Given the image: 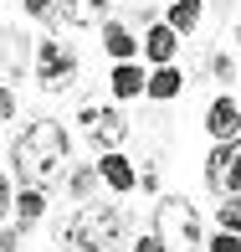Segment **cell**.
<instances>
[{
    "label": "cell",
    "instance_id": "25",
    "mask_svg": "<svg viewBox=\"0 0 241 252\" xmlns=\"http://www.w3.org/2000/svg\"><path fill=\"white\" fill-rule=\"evenodd\" d=\"M134 252H164V247H159V242H154V232H144V237H139V242H134Z\"/></svg>",
    "mask_w": 241,
    "mask_h": 252
},
{
    "label": "cell",
    "instance_id": "4",
    "mask_svg": "<svg viewBox=\"0 0 241 252\" xmlns=\"http://www.w3.org/2000/svg\"><path fill=\"white\" fill-rule=\"evenodd\" d=\"M31 72H36V88L41 93H67V88L77 83V72H82V62H77V52L67 47V41H36V57H31Z\"/></svg>",
    "mask_w": 241,
    "mask_h": 252
},
{
    "label": "cell",
    "instance_id": "16",
    "mask_svg": "<svg viewBox=\"0 0 241 252\" xmlns=\"http://www.w3.org/2000/svg\"><path fill=\"white\" fill-rule=\"evenodd\" d=\"M93 190H98V165H72L67 170V196H72L77 206L93 201Z\"/></svg>",
    "mask_w": 241,
    "mask_h": 252
},
{
    "label": "cell",
    "instance_id": "12",
    "mask_svg": "<svg viewBox=\"0 0 241 252\" xmlns=\"http://www.w3.org/2000/svg\"><path fill=\"white\" fill-rule=\"evenodd\" d=\"M185 93V72H180L175 62L169 67H154V72L144 77V98H154V103H169V98H180Z\"/></svg>",
    "mask_w": 241,
    "mask_h": 252
},
{
    "label": "cell",
    "instance_id": "14",
    "mask_svg": "<svg viewBox=\"0 0 241 252\" xmlns=\"http://www.w3.org/2000/svg\"><path fill=\"white\" fill-rule=\"evenodd\" d=\"M144 67L139 62H113V77H108V83H113V98H118V103H129V98H139L144 93Z\"/></svg>",
    "mask_w": 241,
    "mask_h": 252
},
{
    "label": "cell",
    "instance_id": "8",
    "mask_svg": "<svg viewBox=\"0 0 241 252\" xmlns=\"http://www.w3.org/2000/svg\"><path fill=\"white\" fill-rule=\"evenodd\" d=\"M108 10H113V0H56V10H52V21L62 16L67 26H77V31H93L108 21Z\"/></svg>",
    "mask_w": 241,
    "mask_h": 252
},
{
    "label": "cell",
    "instance_id": "24",
    "mask_svg": "<svg viewBox=\"0 0 241 252\" xmlns=\"http://www.w3.org/2000/svg\"><path fill=\"white\" fill-rule=\"evenodd\" d=\"M10 196H16V190H10V180L0 175V221H5V211H10Z\"/></svg>",
    "mask_w": 241,
    "mask_h": 252
},
{
    "label": "cell",
    "instance_id": "21",
    "mask_svg": "<svg viewBox=\"0 0 241 252\" xmlns=\"http://www.w3.org/2000/svg\"><path fill=\"white\" fill-rule=\"evenodd\" d=\"M5 124H16V93L0 83V129H5Z\"/></svg>",
    "mask_w": 241,
    "mask_h": 252
},
{
    "label": "cell",
    "instance_id": "9",
    "mask_svg": "<svg viewBox=\"0 0 241 252\" xmlns=\"http://www.w3.org/2000/svg\"><path fill=\"white\" fill-rule=\"evenodd\" d=\"M139 52H144V62H154V67H169V62L180 57V31H169L164 21H149V31H144Z\"/></svg>",
    "mask_w": 241,
    "mask_h": 252
},
{
    "label": "cell",
    "instance_id": "17",
    "mask_svg": "<svg viewBox=\"0 0 241 252\" xmlns=\"http://www.w3.org/2000/svg\"><path fill=\"white\" fill-rule=\"evenodd\" d=\"M215 226H221V232H241V190H236V196H221V206H215Z\"/></svg>",
    "mask_w": 241,
    "mask_h": 252
},
{
    "label": "cell",
    "instance_id": "1",
    "mask_svg": "<svg viewBox=\"0 0 241 252\" xmlns=\"http://www.w3.org/2000/svg\"><path fill=\"white\" fill-rule=\"evenodd\" d=\"M67 155H72V139H67V129L56 119H36V124H26V129L10 139L16 175L26 180V186H41V190L67 175Z\"/></svg>",
    "mask_w": 241,
    "mask_h": 252
},
{
    "label": "cell",
    "instance_id": "2",
    "mask_svg": "<svg viewBox=\"0 0 241 252\" xmlns=\"http://www.w3.org/2000/svg\"><path fill=\"white\" fill-rule=\"evenodd\" d=\"M67 247L72 252H118V237H123V216L118 206H103V201H82L77 216L67 221Z\"/></svg>",
    "mask_w": 241,
    "mask_h": 252
},
{
    "label": "cell",
    "instance_id": "26",
    "mask_svg": "<svg viewBox=\"0 0 241 252\" xmlns=\"http://www.w3.org/2000/svg\"><path fill=\"white\" fill-rule=\"evenodd\" d=\"M236 47H241V21H236Z\"/></svg>",
    "mask_w": 241,
    "mask_h": 252
},
{
    "label": "cell",
    "instance_id": "15",
    "mask_svg": "<svg viewBox=\"0 0 241 252\" xmlns=\"http://www.w3.org/2000/svg\"><path fill=\"white\" fill-rule=\"evenodd\" d=\"M200 16H205V0H169L164 26H169V31H180V36H190V31L200 26Z\"/></svg>",
    "mask_w": 241,
    "mask_h": 252
},
{
    "label": "cell",
    "instance_id": "23",
    "mask_svg": "<svg viewBox=\"0 0 241 252\" xmlns=\"http://www.w3.org/2000/svg\"><path fill=\"white\" fill-rule=\"evenodd\" d=\"M21 5H26V16H31V21H52L56 0H21Z\"/></svg>",
    "mask_w": 241,
    "mask_h": 252
},
{
    "label": "cell",
    "instance_id": "11",
    "mask_svg": "<svg viewBox=\"0 0 241 252\" xmlns=\"http://www.w3.org/2000/svg\"><path fill=\"white\" fill-rule=\"evenodd\" d=\"M98 36H103V52H108L113 62H139V36H134L123 21H103Z\"/></svg>",
    "mask_w": 241,
    "mask_h": 252
},
{
    "label": "cell",
    "instance_id": "13",
    "mask_svg": "<svg viewBox=\"0 0 241 252\" xmlns=\"http://www.w3.org/2000/svg\"><path fill=\"white\" fill-rule=\"evenodd\" d=\"M10 206H16V226H36L41 216H47V190L41 186H21L16 196H10Z\"/></svg>",
    "mask_w": 241,
    "mask_h": 252
},
{
    "label": "cell",
    "instance_id": "5",
    "mask_svg": "<svg viewBox=\"0 0 241 252\" xmlns=\"http://www.w3.org/2000/svg\"><path fill=\"white\" fill-rule=\"evenodd\" d=\"M205 190H211L215 201L241 190V134L236 139H221L211 155H205Z\"/></svg>",
    "mask_w": 241,
    "mask_h": 252
},
{
    "label": "cell",
    "instance_id": "18",
    "mask_svg": "<svg viewBox=\"0 0 241 252\" xmlns=\"http://www.w3.org/2000/svg\"><path fill=\"white\" fill-rule=\"evenodd\" d=\"M200 252H241V232H221V226H215L200 242Z\"/></svg>",
    "mask_w": 241,
    "mask_h": 252
},
{
    "label": "cell",
    "instance_id": "10",
    "mask_svg": "<svg viewBox=\"0 0 241 252\" xmlns=\"http://www.w3.org/2000/svg\"><path fill=\"white\" fill-rule=\"evenodd\" d=\"M205 134H211V139L215 144H221V139H236V134H241V103L236 98H211V108H205Z\"/></svg>",
    "mask_w": 241,
    "mask_h": 252
},
{
    "label": "cell",
    "instance_id": "19",
    "mask_svg": "<svg viewBox=\"0 0 241 252\" xmlns=\"http://www.w3.org/2000/svg\"><path fill=\"white\" fill-rule=\"evenodd\" d=\"M211 77H215V83H236V57L211 52Z\"/></svg>",
    "mask_w": 241,
    "mask_h": 252
},
{
    "label": "cell",
    "instance_id": "3",
    "mask_svg": "<svg viewBox=\"0 0 241 252\" xmlns=\"http://www.w3.org/2000/svg\"><path fill=\"white\" fill-rule=\"evenodd\" d=\"M154 242L164 252H200L205 242V226H200V211L190 206V196H159L154 206Z\"/></svg>",
    "mask_w": 241,
    "mask_h": 252
},
{
    "label": "cell",
    "instance_id": "7",
    "mask_svg": "<svg viewBox=\"0 0 241 252\" xmlns=\"http://www.w3.org/2000/svg\"><path fill=\"white\" fill-rule=\"evenodd\" d=\"M98 180L113 190V196H129V190L139 186V170H134V159L123 150H108V155H98Z\"/></svg>",
    "mask_w": 241,
    "mask_h": 252
},
{
    "label": "cell",
    "instance_id": "20",
    "mask_svg": "<svg viewBox=\"0 0 241 252\" xmlns=\"http://www.w3.org/2000/svg\"><path fill=\"white\" fill-rule=\"evenodd\" d=\"M134 190H149V196H159V159H149V165L139 170V186Z\"/></svg>",
    "mask_w": 241,
    "mask_h": 252
},
{
    "label": "cell",
    "instance_id": "22",
    "mask_svg": "<svg viewBox=\"0 0 241 252\" xmlns=\"http://www.w3.org/2000/svg\"><path fill=\"white\" fill-rule=\"evenodd\" d=\"M21 237H26V226H5V221H0V252H16Z\"/></svg>",
    "mask_w": 241,
    "mask_h": 252
},
{
    "label": "cell",
    "instance_id": "6",
    "mask_svg": "<svg viewBox=\"0 0 241 252\" xmlns=\"http://www.w3.org/2000/svg\"><path fill=\"white\" fill-rule=\"evenodd\" d=\"M77 124H87V139H93V150L98 155H108V150H123L129 144V119H123L118 108H98V103H82V113H77Z\"/></svg>",
    "mask_w": 241,
    "mask_h": 252
}]
</instances>
